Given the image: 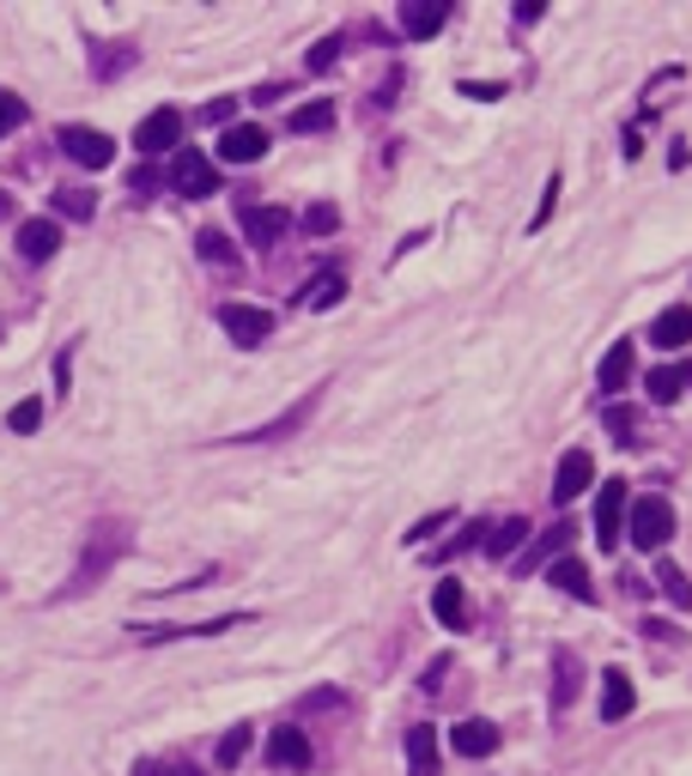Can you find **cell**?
I'll use <instances>...</instances> for the list:
<instances>
[{
	"label": "cell",
	"instance_id": "1",
	"mask_svg": "<svg viewBox=\"0 0 692 776\" xmlns=\"http://www.w3.org/2000/svg\"><path fill=\"white\" fill-rule=\"evenodd\" d=\"M128 547H134V540H128V522H98L92 540H85V552H80V564H73V576H68V589H61V601H73V594L98 589V582H104L115 564H122Z\"/></svg>",
	"mask_w": 692,
	"mask_h": 776
},
{
	"label": "cell",
	"instance_id": "2",
	"mask_svg": "<svg viewBox=\"0 0 692 776\" xmlns=\"http://www.w3.org/2000/svg\"><path fill=\"white\" fill-rule=\"evenodd\" d=\"M625 534H632L638 552H662L674 534V503L657 498V491H644V498L625 503Z\"/></svg>",
	"mask_w": 692,
	"mask_h": 776
},
{
	"label": "cell",
	"instance_id": "3",
	"mask_svg": "<svg viewBox=\"0 0 692 776\" xmlns=\"http://www.w3.org/2000/svg\"><path fill=\"white\" fill-rule=\"evenodd\" d=\"M61 152H68L73 164H85V171H104V164L115 159V140L104 134V127L68 122V127H61Z\"/></svg>",
	"mask_w": 692,
	"mask_h": 776
},
{
	"label": "cell",
	"instance_id": "4",
	"mask_svg": "<svg viewBox=\"0 0 692 776\" xmlns=\"http://www.w3.org/2000/svg\"><path fill=\"white\" fill-rule=\"evenodd\" d=\"M176 140H183V110H171V103H164V110H152L146 122L134 127V146L146 152V159H159V152H171Z\"/></svg>",
	"mask_w": 692,
	"mask_h": 776
},
{
	"label": "cell",
	"instance_id": "5",
	"mask_svg": "<svg viewBox=\"0 0 692 776\" xmlns=\"http://www.w3.org/2000/svg\"><path fill=\"white\" fill-rule=\"evenodd\" d=\"M620 534H625V480H608L596 491V540L613 552Z\"/></svg>",
	"mask_w": 692,
	"mask_h": 776
},
{
	"label": "cell",
	"instance_id": "6",
	"mask_svg": "<svg viewBox=\"0 0 692 776\" xmlns=\"http://www.w3.org/2000/svg\"><path fill=\"white\" fill-rule=\"evenodd\" d=\"M316 407H323V388H311V395H304V400H298V407H292V412H279V419H267V425H255V431H243L237 443H279V437L304 431Z\"/></svg>",
	"mask_w": 692,
	"mask_h": 776
},
{
	"label": "cell",
	"instance_id": "7",
	"mask_svg": "<svg viewBox=\"0 0 692 776\" xmlns=\"http://www.w3.org/2000/svg\"><path fill=\"white\" fill-rule=\"evenodd\" d=\"M220 328L237 346H262L267 334H274V316H267V309H255V304H225L220 309Z\"/></svg>",
	"mask_w": 692,
	"mask_h": 776
},
{
	"label": "cell",
	"instance_id": "8",
	"mask_svg": "<svg viewBox=\"0 0 692 776\" xmlns=\"http://www.w3.org/2000/svg\"><path fill=\"white\" fill-rule=\"evenodd\" d=\"M171 183L176 194H189V201H201V194H220V171H213L201 152H176V164H171Z\"/></svg>",
	"mask_w": 692,
	"mask_h": 776
},
{
	"label": "cell",
	"instance_id": "9",
	"mask_svg": "<svg viewBox=\"0 0 692 776\" xmlns=\"http://www.w3.org/2000/svg\"><path fill=\"white\" fill-rule=\"evenodd\" d=\"M596 486V456L589 449H566L559 456V473H553V503H571L577 491Z\"/></svg>",
	"mask_w": 692,
	"mask_h": 776
},
{
	"label": "cell",
	"instance_id": "10",
	"mask_svg": "<svg viewBox=\"0 0 692 776\" xmlns=\"http://www.w3.org/2000/svg\"><path fill=\"white\" fill-rule=\"evenodd\" d=\"M267 152V134L255 122H231L225 134H220V159L225 164H255Z\"/></svg>",
	"mask_w": 692,
	"mask_h": 776
},
{
	"label": "cell",
	"instance_id": "11",
	"mask_svg": "<svg viewBox=\"0 0 692 776\" xmlns=\"http://www.w3.org/2000/svg\"><path fill=\"white\" fill-rule=\"evenodd\" d=\"M286 231H292L286 206H243V237H250V243H262V249H267V243H279Z\"/></svg>",
	"mask_w": 692,
	"mask_h": 776
},
{
	"label": "cell",
	"instance_id": "12",
	"mask_svg": "<svg viewBox=\"0 0 692 776\" xmlns=\"http://www.w3.org/2000/svg\"><path fill=\"white\" fill-rule=\"evenodd\" d=\"M650 340H657L662 353H681V346H692V304L662 309V316L650 321Z\"/></svg>",
	"mask_w": 692,
	"mask_h": 776
},
{
	"label": "cell",
	"instance_id": "13",
	"mask_svg": "<svg viewBox=\"0 0 692 776\" xmlns=\"http://www.w3.org/2000/svg\"><path fill=\"white\" fill-rule=\"evenodd\" d=\"M577 685H583V662L571 650H553V716H571Z\"/></svg>",
	"mask_w": 692,
	"mask_h": 776
},
{
	"label": "cell",
	"instance_id": "14",
	"mask_svg": "<svg viewBox=\"0 0 692 776\" xmlns=\"http://www.w3.org/2000/svg\"><path fill=\"white\" fill-rule=\"evenodd\" d=\"M632 370H638V358H632V340H613V346H608V358H601V370H596L601 395H625Z\"/></svg>",
	"mask_w": 692,
	"mask_h": 776
},
{
	"label": "cell",
	"instance_id": "15",
	"mask_svg": "<svg viewBox=\"0 0 692 776\" xmlns=\"http://www.w3.org/2000/svg\"><path fill=\"white\" fill-rule=\"evenodd\" d=\"M632 704H638V692H632V680H625V667H608V674H601V722H625Z\"/></svg>",
	"mask_w": 692,
	"mask_h": 776
},
{
	"label": "cell",
	"instance_id": "16",
	"mask_svg": "<svg viewBox=\"0 0 692 776\" xmlns=\"http://www.w3.org/2000/svg\"><path fill=\"white\" fill-rule=\"evenodd\" d=\"M55 249H61L55 218H24V225H19V255H24V262H49Z\"/></svg>",
	"mask_w": 692,
	"mask_h": 776
},
{
	"label": "cell",
	"instance_id": "17",
	"mask_svg": "<svg viewBox=\"0 0 692 776\" xmlns=\"http://www.w3.org/2000/svg\"><path fill=\"white\" fill-rule=\"evenodd\" d=\"M267 765H279V770L311 765V741H304V728H274V741H267Z\"/></svg>",
	"mask_w": 692,
	"mask_h": 776
},
{
	"label": "cell",
	"instance_id": "18",
	"mask_svg": "<svg viewBox=\"0 0 692 776\" xmlns=\"http://www.w3.org/2000/svg\"><path fill=\"white\" fill-rule=\"evenodd\" d=\"M444 19H450V7H444V0H407V7H401V31L407 37H438Z\"/></svg>",
	"mask_w": 692,
	"mask_h": 776
},
{
	"label": "cell",
	"instance_id": "19",
	"mask_svg": "<svg viewBox=\"0 0 692 776\" xmlns=\"http://www.w3.org/2000/svg\"><path fill=\"white\" fill-rule=\"evenodd\" d=\"M547 576H553V589H559V594H577V601H596V582H589V564H583V559H571V552H566V559H553V564H547Z\"/></svg>",
	"mask_w": 692,
	"mask_h": 776
},
{
	"label": "cell",
	"instance_id": "20",
	"mask_svg": "<svg viewBox=\"0 0 692 776\" xmlns=\"http://www.w3.org/2000/svg\"><path fill=\"white\" fill-rule=\"evenodd\" d=\"M431 613L444 619V631H468V589L461 582H438L431 589Z\"/></svg>",
	"mask_w": 692,
	"mask_h": 776
},
{
	"label": "cell",
	"instance_id": "21",
	"mask_svg": "<svg viewBox=\"0 0 692 776\" xmlns=\"http://www.w3.org/2000/svg\"><path fill=\"white\" fill-rule=\"evenodd\" d=\"M450 746H456L461 758H486V753H498V728H492V722H480V716H474V722H456Z\"/></svg>",
	"mask_w": 692,
	"mask_h": 776
},
{
	"label": "cell",
	"instance_id": "22",
	"mask_svg": "<svg viewBox=\"0 0 692 776\" xmlns=\"http://www.w3.org/2000/svg\"><path fill=\"white\" fill-rule=\"evenodd\" d=\"M644 388H650V400H657V407H669V400H681L686 388H692V365H657L644 377Z\"/></svg>",
	"mask_w": 692,
	"mask_h": 776
},
{
	"label": "cell",
	"instance_id": "23",
	"mask_svg": "<svg viewBox=\"0 0 692 776\" xmlns=\"http://www.w3.org/2000/svg\"><path fill=\"white\" fill-rule=\"evenodd\" d=\"M407 770H414V776H438V734H431L426 722L407 728Z\"/></svg>",
	"mask_w": 692,
	"mask_h": 776
},
{
	"label": "cell",
	"instance_id": "24",
	"mask_svg": "<svg viewBox=\"0 0 692 776\" xmlns=\"http://www.w3.org/2000/svg\"><path fill=\"white\" fill-rule=\"evenodd\" d=\"M134 61H140V49H134V43H104V49L92 55V73H98V80H122V73L134 68Z\"/></svg>",
	"mask_w": 692,
	"mask_h": 776
},
{
	"label": "cell",
	"instance_id": "25",
	"mask_svg": "<svg viewBox=\"0 0 692 776\" xmlns=\"http://www.w3.org/2000/svg\"><path fill=\"white\" fill-rule=\"evenodd\" d=\"M522 540H529V522H522V515H510V522L486 528V552H492V559H510V552H517Z\"/></svg>",
	"mask_w": 692,
	"mask_h": 776
},
{
	"label": "cell",
	"instance_id": "26",
	"mask_svg": "<svg viewBox=\"0 0 692 776\" xmlns=\"http://www.w3.org/2000/svg\"><path fill=\"white\" fill-rule=\"evenodd\" d=\"M323 127H335V98H316L304 110H292V134H323Z\"/></svg>",
	"mask_w": 692,
	"mask_h": 776
},
{
	"label": "cell",
	"instance_id": "27",
	"mask_svg": "<svg viewBox=\"0 0 692 776\" xmlns=\"http://www.w3.org/2000/svg\"><path fill=\"white\" fill-rule=\"evenodd\" d=\"M566 540H571V528H547V534L522 552V571H535V564H547V559H566Z\"/></svg>",
	"mask_w": 692,
	"mask_h": 776
},
{
	"label": "cell",
	"instance_id": "28",
	"mask_svg": "<svg viewBox=\"0 0 692 776\" xmlns=\"http://www.w3.org/2000/svg\"><path fill=\"white\" fill-rule=\"evenodd\" d=\"M195 249H201V262H213V267H231V262H237V249H231L225 231H201Z\"/></svg>",
	"mask_w": 692,
	"mask_h": 776
},
{
	"label": "cell",
	"instance_id": "29",
	"mask_svg": "<svg viewBox=\"0 0 692 776\" xmlns=\"http://www.w3.org/2000/svg\"><path fill=\"white\" fill-rule=\"evenodd\" d=\"M243 753H250V728H225V734H220V746H213V758H220V770L243 765Z\"/></svg>",
	"mask_w": 692,
	"mask_h": 776
},
{
	"label": "cell",
	"instance_id": "30",
	"mask_svg": "<svg viewBox=\"0 0 692 776\" xmlns=\"http://www.w3.org/2000/svg\"><path fill=\"white\" fill-rule=\"evenodd\" d=\"M7 425H12V437H31L37 425H43V400H37V395H24L19 407L7 412Z\"/></svg>",
	"mask_w": 692,
	"mask_h": 776
},
{
	"label": "cell",
	"instance_id": "31",
	"mask_svg": "<svg viewBox=\"0 0 692 776\" xmlns=\"http://www.w3.org/2000/svg\"><path fill=\"white\" fill-rule=\"evenodd\" d=\"M657 589L669 594L674 606H692V582H686V571H681V564H662V571H657Z\"/></svg>",
	"mask_w": 692,
	"mask_h": 776
},
{
	"label": "cell",
	"instance_id": "32",
	"mask_svg": "<svg viewBox=\"0 0 692 776\" xmlns=\"http://www.w3.org/2000/svg\"><path fill=\"white\" fill-rule=\"evenodd\" d=\"M55 213H61V218H92L98 201H92L85 188H55Z\"/></svg>",
	"mask_w": 692,
	"mask_h": 776
},
{
	"label": "cell",
	"instance_id": "33",
	"mask_svg": "<svg viewBox=\"0 0 692 776\" xmlns=\"http://www.w3.org/2000/svg\"><path fill=\"white\" fill-rule=\"evenodd\" d=\"M304 231H311V237H328V231H340V206L316 201L311 213H304Z\"/></svg>",
	"mask_w": 692,
	"mask_h": 776
},
{
	"label": "cell",
	"instance_id": "34",
	"mask_svg": "<svg viewBox=\"0 0 692 776\" xmlns=\"http://www.w3.org/2000/svg\"><path fill=\"white\" fill-rule=\"evenodd\" d=\"M340 297H346V279H340V274H323V279L311 286V309H335Z\"/></svg>",
	"mask_w": 692,
	"mask_h": 776
},
{
	"label": "cell",
	"instance_id": "35",
	"mask_svg": "<svg viewBox=\"0 0 692 776\" xmlns=\"http://www.w3.org/2000/svg\"><path fill=\"white\" fill-rule=\"evenodd\" d=\"M456 522V510H438V515H426V522H414V534H407V547H426L438 528H450Z\"/></svg>",
	"mask_w": 692,
	"mask_h": 776
},
{
	"label": "cell",
	"instance_id": "36",
	"mask_svg": "<svg viewBox=\"0 0 692 776\" xmlns=\"http://www.w3.org/2000/svg\"><path fill=\"white\" fill-rule=\"evenodd\" d=\"M340 61V37H323V43L311 49V73H328Z\"/></svg>",
	"mask_w": 692,
	"mask_h": 776
},
{
	"label": "cell",
	"instance_id": "37",
	"mask_svg": "<svg viewBox=\"0 0 692 776\" xmlns=\"http://www.w3.org/2000/svg\"><path fill=\"white\" fill-rule=\"evenodd\" d=\"M553 206H559V171H553V176H547V194H541V206H535V218H529V225H535V231H541V225H547V218H553Z\"/></svg>",
	"mask_w": 692,
	"mask_h": 776
},
{
	"label": "cell",
	"instance_id": "38",
	"mask_svg": "<svg viewBox=\"0 0 692 776\" xmlns=\"http://www.w3.org/2000/svg\"><path fill=\"white\" fill-rule=\"evenodd\" d=\"M12 127H24V103L12 92H0V134H12Z\"/></svg>",
	"mask_w": 692,
	"mask_h": 776
},
{
	"label": "cell",
	"instance_id": "39",
	"mask_svg": "<svg viewBox=\"0 0 692 776\" xmlns=\"http://www.w3.org/2000/svg\"><path fill=\"white\" fill-rule=\"evenodd\" d=\"M134 776H201V770H189V765H164V758H140Z\"/></svg>",
	"mask_w": 692,
	"mask_h": 776
},
{
	"label": "cell",
	"instance_id": "40",
	"mask_svg": "<svg viewBox=\"0 0 692 776\" xmlns=\"http://www.w3.org/2000/svg\"><path fill=\"white\" fill-rule=\"evenodd\" d=\"M608 425L620 431V443H632V431H638V412H632V407H608Z\"/></svg>",
	"mask_w": 692,
	"mask_h": 776
},
{
	"label": "cell",
	"instance_id": "41",
	"mask_svg": "<svg viewBox=\"0 0 692 776\" xmlns=\"http://www.w3.org/2000/svg\"><path fill=\"white\" fill-rule=\"evenodd\" d=\"M231 115H237V98H213L207 110H201V122H213V127H220V122H231Z\"/></svg>",
	"mask_w": 692,
	"mask_h": 776
},
{
	"label": "cell",
	"instance_id": "42",
	"mask_svg": "<svg viewBox=\"0 0 692 776\" xmlns=\"http://www.w3.org/2000/svg\"><path fill=\"white\" fill-rule=\"evenodd\" d=\"M644 637L650 643H681V631H674L669 619H644Z\"/></svg>",
	"mask_w": 692,
	"mask_h": 776
},
{
	"label": "cell",
	"instance_id": "43",
	"mask_svg": "<svg viewBox=\"0 0 692 776\" xmlns=\"http://www.w3.org/2000/svg\"><path fill=\"white\" fill-rule=\"evenodd\" d=\"M480 534H486V528H480V522H468V528H461V534L450 540V547H444V559H456V552H468V547H474V540H480Z\"/></svg>",
	"mask_w": 692,
	"mask_h": 776
},
{
	"label": "cell",
	"instance_id": "44",
	"mask_svg": "<svg viewBox=\"0 0 692 776\" xmlns=\"http://www.w3.org/2000/svg\"><path fill=\"white\" fill-rule=\"evenodd\" d=\"M461 98H480V103H492V98H505V85H498V80H492V85H474V80H468V85H461Z\"/></svg>",
	"mask_w": 692,
	"mask_h": 776
},
{
	"label": "cell",
	"instance_id": "45",
	"mask_svg": "<svg viewBox=\"0 0 692 776\" xmlns=\"http://www.w3.org/2000/svg\"><path fill=\"white\" fill-rule=\"evenodd\" d=\"M444 674H450V662H431V667H426V692H438Z\"/></svg>",
	"mask_w": 692,
	"mask_h": 776
},
{
	"label": "cell",
	"instance_id": "46",
	"mask_svg": "<svg viewBox=\"0 0 692 776\" xmlns=\"http://www.w3.org/2000/svg\"><path fill=\"white\" fill-rule=\"evenodd\" d=\"M328 704H340V692H311L304 697V709H328Z\"/></svg>",
	"mask_w": 692,
	"mask_h": 776
},
{
	"label": "cell",
	"instance_id": "47",
	"mask_svg": "<svg viewBox=\"0 0 692 776\" xmlns=\"http://www.w3.org/2000/svg\"><path fill=\"white\" fill-rule=\"evenodd\" d=\"M7 213H12V194H7V188H0V218H7Z\"/></svg>",
	"mask_w": 692,
	"mask_h": 776
}]
</instances>
